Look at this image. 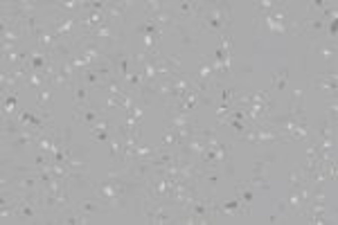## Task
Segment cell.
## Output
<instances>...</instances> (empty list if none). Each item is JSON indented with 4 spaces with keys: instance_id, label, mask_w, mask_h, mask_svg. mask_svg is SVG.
<instances>
[{
    "instance_id": "obj_1",
    "label": "cell",
    "mask_w": 338,
    "mask_h": 225,
    "mask_svg": "<svg viewBox=\"0 0 338 225\" xmlns=\"http://www.w3.org/2000/svg\"><path fill=\"white\" fill-rule=\"evenodd\" d=\"M199 20H201V32H205V34H225V32H230L232 23L230 5L228 2H212L210 7H203V14Z\"/></svg>"
},
{
    "instance_id": "obj_2",
    "label": "cell",
    "mask_w": 338,
    "mask_h": 225,
    "mask_svg": "<svg viewBox=\"0 0 338 225\" xmlns=\"http://www.w3.org/2000/svg\"><path fill=\"white\" fill-rule=\"evenodd\" d=\"M144 216H147L149 223L153 225H162V223H172L174 214L172 210L165 205V201H144Z\"/></svg>"
},
{
    "instance_id": "obj_3",
    "label": "cell",
    "mask_w": 338,
    "mask_h": 225,
    "mask_svg": "<svg viewBox=\"0 0 338 225\" xmlns=\"http://www.w3.org/2000/svg\"><path fill=\"white\" fill-rule=\"evenodd\" d=\"M77 25H79V18H74V16H57V18L52 20V25H50V30L54 32V36L57 39H70V41H77Z\"/></svg>"
},
{
    "instance_id": "obj_4",
    "label": "cell",
    "mask_w": 338,
    "mask_h": 225,
    "mask_svg": "<svg viewBox=\"0 0 338 225\" xmlns=\"http://www.w3.org/2000/svg\"><path fill=\"white\" fill-rule=\"evenodd\" d=\"M212 210L214 214H223V216H232V219H241V216H248L250 207L244 205L239 198H232V201H212Z\"/></svg>"
},
{
    "instance_id": "obj_5",
    "label": "cell",
    "mask_w": 338,
    "mask_h": 225,
    "mask_svg": "<svg viewBox=\"0 0 338 225\" xmlns=\"http://www.w3.org/2000/svg\"><path fill=\"white\" fill-rule=\"evenodd\" d=\"M244 142H253V144H260V142H289L284 135H279V133L270 131V128H264V126H253L248 133L239 135Z\"/></svg>"
},
{
    "instance_id": "obj_6",
    "label": "cell",
    "mask_w": 338,
    "mask_h": 225,
    "mask_svg": "<svg viewBox=\"0 0 338 225\" xmlns=\"http://www.w3.org/2000/svg\"><path fill=\"white\" fill-rule=\"evenodd\" d=\"M79 39L95 41V43H97V41H118V39H122V34L115 32L111 20H106L104 25H99V27H95V30H90V32H79Z\"/></svg>"
},
{
    "instance_id": "obj_7",
    "label": "cell",
    "mask_w": 338,
    "mask_h": 225,
    "mask_svg": "<svg viewBox=\"0 0 338 225\" xmlns=\"http://www.w3.org/2000/svg\"><path fill=\"white\" fill-rule=\"evenodd\" d=\"M264 167L266 162H255V167H253V176H250V180H246V185L253 187V189H262V191H269L270 185H269V178L264 176Z\"/></svg>"
},
{
    "instance_id": "obj_8",
    "label": "cell",
    "mask_w": 338,
    "mask_h": 225,
    "mask_svg": "<svg viewBox=\"0 0 338 225\" xmlns=\"http://www.w3.org/2000/svg\"><path fill=\"white\" fill-rule=\"evenodd\" d=\"M102 115H104V111H97V108H90V106H86V108H74V119H77L79 124H86V126H90V128H93L95 124L102 119Z\"/></svg>"
},
{
    "instance_id": "obj_9",
    "label": "cell",
    "mask_w": 338,
    "mask_h": 225,
    "mask_svg": "<svg viewBox=\"0 0 338 225\" xmlns=\"http://www.w3.org/2000/svg\"><path fill=\"white\" fill-rule=\"evenodd\" d=\"M203 7H205L203 2H176L174 14L183 16V18H201Z\"/></svg>"
},
{
    "instance_id": "obj_10",
    "label": "cell",
    "mask_w": 338,
    "mask_h": 225,
    "mask_svg": "<svg viewBox=\"0 0 338 225\" xmlns=\"http://www.w3.org/2000/svg\"><path fill=\"white\" fill-rule=\"evenodd\" d=\"M50 102H52V86H43L36 90V106L45 119H50Z\"/></svg>"
},
{
    "instance_id": "obj_11",
    "label": "cell",
    "mask_w": 338,
    "mask_h": 225,
    "mask_svg": "<svg viewBox=\"0 0 338 225\" xmlns=\"http://www.w3.org/2000/svg\"><path fill=\"white\" fill-rule=\"evenodd\" d=\"M194 77L203 79V81L216 83V72H214V70H212V65H210V61H207V56H205V54H203L201 59H199V65H196V72H194Z\"/></svg>"
},
{
    "instance_id": "obj_12",
    "label": "cell",
    "mask_w": 338,
    "mask_h": 225,
    "mask_svg": "<svg viewBox=\"0 0 338 225\" xmlns=\"http://www.w3.org/2000/svg\"><path fill=\"white\" fill-rule=\"evenodd\" d=\"M314 86L318 90H327V93H336V72H325L318 74V79L314 81Z\"/></svg>"
},
{
    "instance_id": "obj_13",
    "label": "cell",
    "mask_w": 338,
    "mask_h": 225,
    "mask_svg": "<svg viewBox=\"0 0 338 225\" xmlns=\"http://www.w3.org/2000/svg\"><path fill=\"white\" fill-rule=\"evenodd\" d=\"M102 90H106V95H113V97H122V95L127 93L124 81H122V79H118V77L106 79V81L102 83Z\"/></svg>"
},
{
    "instance_id": "obj_14",
    "label": "cell",
    "mask_w": 338,
    "mask_h": 225,
    "mask_svg": "<svg viewBox=\"0 0 338 225\" xmlns=\"http://www.w3.org/2000/svg\"><path fill=\"white\" fill-rule=\"evenodd\" d=\"M216 88V99H219V104H230V106H235L237 97H239V90L230 88V86H214Z\"/></svg>"
},
{
    "instance_id": "obj_15",
    "label": "cell",
    "mask_w": 338,
    "mask_h": 225,
    "mask_svg": "<svg viewBox=\"0 0 338 225\" xmlns=\"http://www.w3.org/2000/svg\"><path fill=\"white\" fill-rule=\"evenodd\" d=\"M235 196L239 198L244 205H253V201H255V191H253V187H248L246 182H239V185L235 187Z\"/></svg>"
},
{
    "instance_id": "obj_16",
    "label": "cell",
    "mask_w": 338,
    "mask_h": 225,
    "mask_svg": "<svg viewBox=\"0 0 338 225\" xmlns=\"http://www.w3.org/2000/svg\"><path fill=\"white\" fill-rule=\"evenodd\" d=\"M167 147H181V137H178L176 128H165V133H162V140H160V149H167Z\"/></svg>"
},
{
    "instance_id": "obj_17",
    "label": "cell",
    "mask_w": 338,
    "mask_h": 225,
    "mask_svg": "<svg viewBox=\"0 0 338 225\" xmlns=\"http://www.w3.org/2000/svg\"><path fill=\"white\" fill-rule=\"evenodd\" d=\"M74 207H77L79 212H83V214H88V216H93V214H99V212L104 210V207L99 205L97 201H93V198H83V201H79V203H77V205H74Z\"/></svg>"
},
{
    "instance_id": "obj_18",
    "label": "cell",
    "mask_w": 338,
    "mask_h": 225,
    "mask_svg": "<svg viewBox=\"0 0 338 225\" xmlns=\"http://www.w3.org/2000/svg\"><path fill=\"white\" fill-rule=\"evenodd\" d=\"M158 153H160V147H147V144H140V147L135 149V158H133V160H151V158H156Z\"/></svg>"
},
{
    "instance_id": "obj_19",
    "label": "cell",
    "mask_w": 338,
    "mask_h": 225,
    "mask_svg": "<svg viewBox=\"0 0 338 225\" xmlns=\"http://www.w3.org/2000/svg\"><path fill=\"white\" fill-rule=\"evenodd\" d=\"M309 135H311V128H309L307 122H302V124H298L286 137H289V142H300V140H304V137H309Z\"/></svg>"
},
{
    "instance_id": "obj_20",
    "label": "cell",
    "mask_w": 338,
    "mask_h": 225,
    "mask_svg": "<svg viewBox=\"0 0 338 225\" xmlns=\"http://www.w3.org/2000/svg\"><path fill=\"white\" fill-rule=\"evenodd\" d=\"M57 9L61 14H81V2L79 0H64V2H57Z\"/></svg>"
},
{
    "instance_id": "obj_21",
    "label": "cell",
    "mask_w": 338,
    "mask_h": 225,
    "mask_svg": "<svg viewBox=\"0 0 338 225\" xmlns=\"http://www.w3.org/2000/svg\"><path fill=\"white\" fill-rule=\"evenodd\" d=\"M72 95H74V108H86V106H90V97H88V88H74L72 90Z\"/></svg>"
},
{
    "instance_id": "obj_22",
    "label": "cell",
    "mask_w": 338,
    "mask_h": 225,
    "mask_svg": "<svg viewBox=\"0 0 338 225\" xmlns=\"http://www.w3.org/2000/svg\"><path fill=\"white\" fill-rule=\"evenodd\" d=\"M176 32H178V34H181V39H183V43H185V45H194V43H196V32H192V27H190V25H185V23H178Z\"/></svg>"
},
{
    "instance_id": "obj_23",
    "label": "cell",
    "mask_w": 338,
    "mask_h": 225,
    "mask_svg": "<svg viewBox=\"0 0 338 225\" xmlns=\"http://www.w3.org/2000/svg\"><path fill=\"white\" fill-rule=\"evenodd\" d=\"M219 122L232 126L237 133H239V135H244V133H248L250 128H253V124H250V122H239V119H232V117H223V119H219Z\"/></svg>"
},
{
    "instance_id": "obj_24",
    "label": "cell",
    "mask_w": 338,
    "mask_h": 225,
    "mask_svg": "<svg viewBox=\"0 0 338 225\" xmlns=\"http://www.w3.org/2000/svg\"><path fill=\"white\" fill-rule=\"evenodd\" d=\"M16 115V95H2V117Z\"/></svg>"
},
{
    "instance_id": "obj_25",
    "label": "cell",
    "mask_w": 338,
    "mask_h": 225,
    "mask_svg": "<svg viewBox=\"0 0 338 225\" xmlns=\"http://www.w3.org/2000/svg\"><path fill=\"white\" fill-rule=\"evenodd\" d=\"M286 81H289V70L282 68V70H277V72L273 74V86H270V88L273 90H284Z\"/></svg>"
},
{
    "instance_id": "obj_26",
    "label": "cell",
    "mask_w": 338,
    "mask_h": 225,
    "mask_svg": "<svg viewBox=\"0 0 338 225\" xmlns=\"http://www.w3.org/2000/svg\"><path fill=\"white\" fill-rule=\"evenodd\" d=\"M81 77H83V81L88 83V86H93V88H102L104 81H102V77H99V74L95 72L93 68H86V70L81 72Z\"/></svg>"
},
{
    "instance_id": "obj_27",
    "label": "cell",
    "mask_w": 338,
    "mask_h": 225,
    "mask_svg": "<svg viewBox=\"0 0 338 225\" xmlns=\"http://www.w3.org/2000/svg\"><path fill=\"white\" fill-rule=\"evenodd\" d=\"M144 11H147L149 18H153V16H158L160 11H165V2H160V0H149V2H144Z\"/></svg>"
},
{
    "instance_id": "obj_28",
    "label": "cell",
    "mask_w": 338,
    "mask_h": 225,
    "mask_svg": "<svg viewBox=\"0 0 338 225\" xmlns=\"http://www.w3.org/2000/svg\"><path fill=\"white\" fill-rule=\"evenodd\" d=\"M279 2H275V0H260V2H255V11H257V16H264V14H269V11H273Z\"/></svg>"
},
{
    "instance_id": "obj_29",
    "label": "cell",
    "mask_w": 338,
    "mask_h": 225,
    "mask_svg": "<svg viewBox=\"0 0 338 225\" xmlns=\"http://www.w3.org/2000/svg\"><path fill=\"white\" fill-rule=\"evenodd\" d=\"M291 187H293V189H298V187H302V185H309L307 182V176H304L302 173V169H298V171H291Z\"/></svg>"
},
{
    "instance_id": "obj_30",
    "label": "cell",
    "mask_w": 338,
    "mask_h": 225,
    "mask_svg": "<svg viewBox=\"0 0 338 225\" xmlns=\"http://www.w3.org/2000/svg\"><path fill=\"white\" fill-rule=\"evenodd\" d=\"M122 151H124V140H122V137H115V140H111V156H113V158H120V160H122Z\"/></svg>"
},
{
    "instance_id": "obj_31",
    "label": "cell",
    "mask_w": 338,
    "mask_h": 225,
    "mask_svg": "<svg viewBox=\"0 0 338 225\" xmlns=\"http://www.w3.org/2000/svg\"><path fill=\"white\" fill-rule=\"evenodd\" d=\"M318 54L323 56L325 61H334V56H336V45H320L318 48Z\"/></svg>"
},
{
    "instance_id": "obj_32",
    "label": "cell",
    "mask_w": 338,
    "mask_h": 225,
    "mask_svg": "<svg viewBox=\"0 0 338 225\" xmlns=\"http://www.w3.org/2000/svg\"><path fill=\"white\" fill-rule=\"evenodd\" d=\"M160 59L165 61V63L169 65V68H172V70H176V72H181V59H178L176 54H172V56H162V54H160Z\"/></svg>"
},
{
    "instance_id": "obj_33",
    "label": "cell",
    "mask_w": 338,
    "mask_h": 225,
    "mask_svg": "<svg viewBox=\"0 0 338 225\" xmlns=\"http://www.w3.org/2000/svg\"><path fill=\"white\" fill-rule=\"evenodd\" d=\"M336 112H338V106H336V95H332V104L327 106V119L332 124H336Z\"/></svg>"
},
{
    "instance_id": "obj_34",
    "label": "cell",
    "mask_w": 338,
    "mask_h": 225,
    "mask_svg": "<svg viewBox=\"0 0 338 225\" xmlns=\"http://www.w3.org/2000/svg\"><path fill=\"white\" fill-rule=\"evenodd\" d=\"M113 108H122V104H120V97H113V95H108L106 102H104V111H113Z\"/></svg>"
},
{
    "instance_id": "obj_35",
    "label": "cell",
    "mask_w": 338,
    "mask_h": 225,
    "mask_svg": "<svg viewBox=\"0 0 338 225\" xmlns=\"http://www.w3.org/2000/svg\"><path fill=\"white\" fill-rule=\"evenodd\" d=\"M90 137H93L95 142H108L111 131H90Z\"/></svg>"
},
{
    "instance_id": "obj_36",
    "label": "cell",
    "mask_w": 338,
    "mask_h": 225,
    "mask_svg": "<svg viewBox=\"0 0 338 225\" xmlns=\"http://www.w3.org/2000/svg\"><path fill=\"white\" fill-rule=\"evenodd\" d=\"M325 27H327V34L332 36V41L336 39V27H338V25H336V18H332L329 23H325Z\"/></svg>"
},
{
    "instance_id": "obj_37",
    "label": "cell",
    "mask_w": 338,
    "mask_h": 225,
    "mask_svg": "<svg viewBox=\"0 0 338 225\" xmlns=\"http://www.w3.org/2000/svg\"><path fill=\"white\" fill-rule=\"evenodd\" d=\"M325 198H327V194H325L323 185L316 187V194H314V203H325Z\"/></svg>"
},
{
    "instance_id": "obj_38",
    "label": "cell",
    "mask_w": 338,
    "mask_h": 225,
    "mask_svg": "<svg viewBox=\"0 0 338 225\" xmlns=\"http://www.w3.org/2000/svg\"><path fill=\"white\" fill-rule=\"evenodd\" d=\"M90 131H111V122H106V119H99V122L95 124Z\"/></svg>"
}]
</instances>
